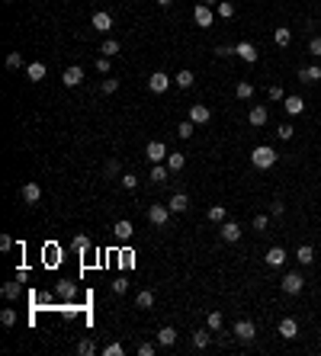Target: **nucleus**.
I'll return each instance as SVG.
<instances>
[{
	"label": "nucleus",
	"mask_w": 321,
	"mask_h": 356,
	"mask_svg": "<svg viewBox=\"0 0 321 356\" xmlns=\"http://www.w3.org/2000/svg\"><path fill=\"white\" fill-rule=\"evenodd\" d=\"M250 164H254L257 170H270L273 164H276V151H273L270 145H260V148L250 151Z\"/></svg>",
	"instance_id": "f257e3e1"
},
{
	"label": "nucleus",
	"mask_w": 321,
	"mask_h": 356,
	"mask_svg": "<svg viewBox=\"0 0 321 356\" xmlns=\"http://www.w3.org/2000/svg\"><path fill=\"white\" fill-rule=\"evenodd\" d=\"M170 219V205H148V222L158 225V228H164Z\"/></svg>",
	"instance_id": "f03ea898"
},
{
	"label": "nucleus",
	"mask_w": 321,
	"mask_h": 356,
	"mask_svg": "<svg viewBox=\"0 0 321 356\" xmlns=\"http://www.w3.org/2000/svg\"><path fill=\"white\" fill-rule=\"evenodd\" d=\"M302 286H305L302 273H286V276H283V292H286V295H299Z\"/></svg>",
	"instance_id": "7ed1b4c3"
},
{
	"label": "nucleus",
	"mask_w": 321,
	"mask_h": 356,
	"mask_svg": "<svg viewBox=\"0 0 321 356\" xmlns=\"http://www.w3.org/2000/svg\"><path fill=\"white\" fill-rule=\"evenodd\" d=\"M167 87H170V77L164 74V71H154V74L148 77V90H151V93H164Z\"/></svg>",
	"instance_id": "20e7f679"
},
{
	"label": "nucleus",
	"mask_w": 321,
	"mask_h": 356,
	"mask_svg": "<svg viewBox=\"0 0 321 356\" xmlns=\"http://www.w3.org/2000/svg\"><path fill=\"white\" fill-rule=\"evenodd\" d=\"M235 337H238V340H254V337H257L254 321H244V318H241L238 324H235Z\"/></svg>",
	"instance_id": "39448f33"
},
{
	"label": "nucleus",
	"mask_w": 321,
	"mask_h": 356,
	"mask_svg": "<svg viewBox=\"0 0 321 356\" xmlns=\"http://www.w3.org/2000/svg\"><path fill=\"white\" fill-rule=\"evenodd\" d=\"M112 234H116V238H119V241H122V244H125V241H132L135 228H132V222H129V219H119L116 225H112Z\"/></svg>",
	"instance_id": "423d86ee"
},
{
	"label": "nucleus",
	"mask_w": 321,
	"mask_h": 356,
	"mask_svg": "<svg viewBox=\"0 0 321 356\" xmlns=\"http://www.w3.org/2000/svg\"><path fill=\"white\" fill-rule=\"evenodd\" d=\"M193 20H196V26H203V29H209L215 16H212V10H209V7H206V4H196V10H193Z\"/></svg>",
	"instance_id": "0eeeda50"
},
{
	"label": "nucleus",
	"mask_w": 321,
	"mask_h": 356,
	"mask_svg": "<svg viewBox=\"0 0 321 356\" xmlns=\"http://www.w3.org/2000/svg\"><path fill=\"white\" fill-rule=\"evenodd\" d=\"M212 119V112L209 106H203V103H196V106H189V122H196V125H206Z\"/></svg>",
	"instance_id": "6e6552de"
},
{
	"label": "nucleus",
	"mask_w": 321,
	"mask_h": 356,
	"mask_svg": "<svg viewBox=\"0 0 321 356\" xmlns=\"http://www.w3.org/2000/svg\"><path fill=\"white\" fill-rule=\"evenodd\" d=\"M61 81H65V87H81V84H84V67L71 64V67L61 74Z\"/></svg>",
	"instance_id": "1a4fd4ad"
},
{
	"label": "nucleus",
	"mask_w": 321,
	"mask_h": 356,
	"mask_svg": "<svg viewBox=\"0 0 321 356\" xmlns=\"http://www.w3.org/2000/svg\"><path fill=\"white\" fill-rule=\"evenodd\" d=\"M145 154H148V161H151V164H161L170 151L164 148V141H148V151H145Z\"/></svg>",
	"instance_id": "9d476101"
},
{
	"label": "nucleus",
	"mask_w": 321,
	"mask_h": 356,
	"mask_svg": "<svg viewBox=\"0 0 321 356\" xmlns=\"http://www.w3.org/2000/svg\"><path fill=\"white\" fill-rule=\"evenodd\" d=\"M90 23H93V29H97V32H109V29H112V16H109L106 10H97Z\"/></svg>",
	"instance_id": "9b49d317"
},
{
	"label": "nucleus",
	"mask_w": 321,
	"mask_h": 356,
	"mask_svg": "<svg viewBox=\"0 0 321 356\" xmlns=\"http://www.w3.org/2000/svg\"><path fill=\"white\" fill-rule=\"evenodd\" d=\"M238 238H241V225H238V222H222V241L235 244Z\"/></svg>",
	"instance_id": "f8f14e48"
},
{
	"label": "nucleus",
	"mask_w": 321,
	"mask_h": 356,
	"mask_svg": "<svg viewBox=\"0 0 321 356\" xmlns=\"http://www.w3.org/2000/svg\"><path fill=\"white\" fill-rule=\"evenodd\" d=\"M235 51H238V58H244L247 64H254V61H257V48L250 45V42H238Z\"/></svg>",
	"instance_id": "ddd939ff"
},
{
	"label": "nucleus",
	"mask_w": 321,
	"mask_h": 356,
	"mask_svg": "<svg viewBox=\"0 0 321 356\" xmlns=\"http://www.w3.org/2000/svg\"><path fill=\"white\" fill-rule=\"evenodd\" d=\"M296 334H299V324H296L292 318H283V321H280V337H283V340H292Z\"/></svg>",
	"instance_id": "4468645a"
},
{
	"label": "nucleus",
	"mask_w": 321,
	"mask_h": 356,
	"mask_svg": "<svg viewBox=\"0 0 321 356\" xmlns=\"http://www.w3.org/2000/svg\"><path fill=\"white\" fill-rule=\"evenodd\" d=\"M299 81H305V84H318V81H321V67H318V64L302 67V71H299Z\"/></svg>",
	"instance_id": "2eb2a0df"
},
{
	"label": "nucleus",
	"mask_w": 321,
	"mask_h": 356,
	"mask_svg": "<svg viewBox=\"0 0 321 356\" xmlns=\"http://www.w3.org/2000/svg\"><path fill=\"white\" fill-rule=\"evenodd\" d=\"M264 260H267V266H283V263H286V250H283V247H270Z\"/></svg>",
	"instance_id": "dca6fc26"
},
{
	"label": "nucleus",
	"mask_w": 321,
	"mask_h": 356,
	"mask_svg": "<svg viewBox=\"0 0 321 356\" xmlns=\"http://www.w3.org/2000/svg\"><path fill=\"white\" fill-rule=\"evenodd\" d=\"M167 205H170V212H186L189 209V199H186V193H173Z\"/></svg>",
	"instance_id": "f3484780"
},
{
	"label": "nucleus",
	"mask_w": 321,
	"mask_h": 356,
	"mask_svg": "<svg viewBox=\"0 0 321 356\" xmlns=\"http://www.w3.org/2000/svg\"><path fill=\"white\" fill-rule=\"evenodd\" d=\"M273 42H276L280 48H286V45H289V42H292V32H289V26H276V32H273Z\"/></svg>",
	"instance_id": "a211bd4d"
},
{
	"label": "nucleus",
	"mask_w": 321,
	"mask_h": 356,
	"mask_svg": "<svg viewBox=\"0 0 321 356\" xmlns=\"http://www.w3.org/2000/svg\"><path fill=\"white\" fill-rule=\"evenodd\" d=\"M26 77H29L32 84H39L42 77H45V64H42V61H32L29 67H26Z\"/></svg>",
	"instance_id": "6ab92c4d"
},
{
	"label": "nucleus",
	"mask_w": 321,
	"mask_h": 356,
	"mask_svg": "<svg viewBox=\"0 0 321 356\" xmlns=\"http://www.w3.org/2000/svg\"><path fill=\"white\" fill-rule=\"evenodd\" d=\"M158 343L161 346H173V343H177V331H173V327H161V331H158Z\"/></svg>",
	"instance_id": "aec40b11"
},
{
	"label": "nucleus",
	"mask_w": 321,
	"mask_h": 356,
	"mask_svg": "<svg viewBox=\"0 0 321 356\" xmlns=\"http://www.w3.org/2000/svg\"><path fill=\"white\" fill-rule=\"evenodd\" d=\"M119 51H122V45H119L116 39H106V42L100 45V55H106V58H116Z\"/></svg>",
	"instance_id": "412c9836"
},
{
	"label": "nucleus",
	"mask_w": 321,
	"mask_h": 356,
	"mask_svg": "<svg viewBox=\"0 0 321 356\" xmlns=\"http://www.w3.org/2000/svg\"><path fill=\"white\" fill-rule=\"evenodd\" d=\"M247 119H250V125H264L267 122V106H250Z\"/></svg>",
	"instance_id": "4be33fe9"
},
{
	"label": "nucleus",
	"mask_w": 321,
	"mask_h": 356,
	"mask_svg": "<svg viewBox=\"0 0 321 356\" xmlns=\"http://www.w3.org/2000/svg\"><path fill=\"white\" fill-rule=\"evenodd\" d=\"M167 167H170V173H180V170L186 167V158L173 151V154H167Z\"/></svg>",
	"instance_id": "5701e85b"
},
{
	"label": "nucleus",
	"mask_w": 321,
	"mask_h": 356,
	"mask_svg": "<svg viewBox=\"0 0 321 356\" xmlns=\"http://www.w3.org/2000/svg\"><path fill=\"white\" fill-rule=\"evenodd\" d=\"M23 199H26V202H39V199H42L39 183H26V186H23Z\"/></svg>",
	"instance_id": "b1692460"
},
{
	"label": "nucleus",
	"mask_w": 321,
	"mask_h": 356,
	"mask_svg": "<svg viewBox=\"0 0 321 356\" xmlns=\"http://www.w3.org/2000/svg\"><path fill=\"white\" fill-rule=\"evenodd\" d=\"M20 292H23V279H13V282H7L4 286V299H20Z\"/></svg>",
	"instance_id": "393cba45"
},
{
	"label": "nucleus",
	"mask_w": 321,
	"mask_h": 356,
	"mask_svg": "<svg viewBox=\"0 0 321 356\" xmlns=\"http://www.w3.org/2000/svg\"><path fill=\"white\" fill-rule=\"evenodd\" d=\"M296 260H299L302 266H308L311 260H315V250H311V244H302V247L296 250Z\"/></svg>",
	"instance_id": "a878e982"
},
{
	"label": "nucleus",
	"mask_w": 321,
	"mask_h": 356,
	"mask_svg": "<svg viewBox=\"0 0 321 356\" xmlns=\"http://www.w3.org/2000/svg\"><path fill=\"white\" fill-rule=\"evenodd\" d=\"M71 247H74V254H87V250H90V238H87V234H74Z\"/></svg>",
	"instance_id": "bb28decb"
},
{
	"label": "nucleus",
	"mask_w": 321,
	"mask_h": 356,
	"mask_svg": "<svg viewBox=\"0 0 321 356\" xmlns=\"http://www.w3.org/2000/svg\"><path fill=\"white\" fill-rule=\"evenodd\" d=\"M302 109H305V103H302V97H286V112H289V116H299Z\"/></svg>",
	"instance_id": "cd10ccee"
},
{
	"label": "nucleus",
	"mask_w": 321,
	"mask_h": 356,
	"mask_svg": "<svg viewBox=\"0 0 321 356\" xmlns=\"http://www.w3.org/2000/svg\"><path fill=\"white\" fill-rule=\"evenodd\" d=\"M135 305H138V308H151V305H154V292H151V289L138 292V295H135Z\"/></svg>",
	"instance_id": "c85d7f7f"
},
{
	"label": "nucleus",
	"mask_w": 321,
	"mask_h": 356,
	"mask_svg": "<svg viewBox=\"0 0 321 356\" xmlns=\"http://www.w3.org/2000/svg\"><path fill=\"white\" fill-rule=\"evenodd\" d=\"M206 324H209V331H222V327H225V318H222V311H209Z\"/></svg>",
	"instance_id": "c756f323"
},
{
	"label": "nucleus",
	"mask_w": 321,
	"mask_h": 356,
	"mask_svg": "<svg viewBox=\"0 0 321 356\" xmlns=\"http://www.w3.org/2000/svg\"><path fill=\"white\" fill-rule=\"evenodd\" d=\"M74 282H58L55 286V295H58V299H74Z\"/></svg>",
	"instance_id": "7c9ffc66"
},
{
	"label": "nucleus",
	"mask_w": 321,
	"mask_h": 356,
	"mask_svg": "<svg viewBox=\"0 0 321 356\" xmlns=\"http://www.w3.org/2000/svg\"><path fill=\"white\" fill-rule=\"evenodd\" d=\"M235 93H238V100H250V97H254V84L241 81V84L235 87Z\"/></svg>",
	"instance_id": "2f4dec72"
},
{
	"label": "nucleus",
	"mask_w": 321,
	"mask_h": 356,
	"mask_svg": "<svg viewBox=\"0 0 321 356\" xmlns=\"http://www.w3.org/2000/svg\"><path fill=\"white\" fill-rule=\"evenodd\" d=\"M173 81H177V87H183V90H186V87H193L196 74H193V71H180L177 77H173Z\"/></svg>",
	"instance_id": "473e14b6"
},
{
	"label": "nucleus",
	"mask_w": 321,
	"mask_h": 356,
	"mask_svg": "<svg viewBox=\"0 0 321 356\" xmlns=\"http://www.w3.org/2000/svg\"><path fill=\"white\" fill-rule=\"evenodd\" d=\"M209 340H212V337L206 334V331H196V334H193V346H196V350H206V346H209Z\"/></svg>",
	"instance_id": "72a5a7b5"
},
{
	"label": "nucleus",
	"mask_w": 321,
	"mask_h": 356,
	"mask_svg": "<svg viewBox=\"0 0 321 356\" xmlns=\"http://www.w3.org/2000/svg\"><path fill=\"white\" fill-rule=\"evenodd\" d=\"M0 324H4V327H13V324H16V311H13V308H4V311H0Z\"/></svg>",
	"instance_id": "f704fd0d"
},
{
	"label": "nucleus",
	"mask_w": 321,
	"mask_h": 356,
	"mask_svg": "<svg viewBox=\"0 0 321 356\" xmlns=\"http://www.w3.org/2000/svg\"><path fill=\"white\" fill-rule=\"evenodd\" d=\"M167 173H170V167H161V164H158V167L151 170V183H164V180H167Z\"/></svg>",
	"instance_id": "c9c22d12"
},
{
	"label": "nucleus",
	"mask_w": 321,
	"mask_h": 356,
	"mask_svg": "<svg viewBox=\"0 0 321 356\" xmlns=\"http://www.w3.org/2000/svg\"><path fill=\"white\" fill-rule=\"evenodd\" d=\"M77 353H81V356H93V353H97V343H93V340H81V343H77Z\"/></svg>",
	"instance_id": "e433bc0d"
},
{
	"label": "nucleus",
	"mask_w": 321,
	"mask_h": 356,
	"mask_svg": "<svg viewBox=\"0 0 321 356\" xmlns=\"http://www.w3.org/2000/svg\"><path fill=\"white\" fill-rule=\"evenodd\" d=\"M219 16H222V20H231V16H235V4L222 0V4H219Z\"/></svg>",
	"instance_id": "4c0bfd02"
},
{
	"label": "nucleus",
	"mask_w": 321,
	"mask_h": 356,
	"mask_svg": "<svg viewBox=\"0 0 321 356\" xmlns=\"http://www.w3.org/2000/svg\"><path fill=\"white\" fill-rule=\"evenodd\" d=\"M7 67H10V71L23 67V55H20V51H10V55H7Z\"/></svg>",
	"instance_id": "58836bf2"
},
{
	"label": "nucleus",
	"mask_w": 321,
	"mask_h": 356,
	"mask_svg": "<svg viewBox=\"0 0 321 356\" xmlns=\"http://www.w3.org/2000/svg\"><path fill=\"white\" fill-rule=\"evenodd\" d=\"M193 128H196V122H189V119H186V122L177 125V135H180V138H189V135H193Z\"/></svg>",
	"instance_id": "ea45409f"
},
{
	"label": "nucleus",
	"mask_w": 321,
	"mask_h": 356,
	"mask_svg": "<svg viewBox=\"0 0 321 356\" xmlns=\"http://www.w3.org/2000/svg\"><path fill=\"white\" fill-rule=\"evenodd\" d=\"M119 263H122V270H132V266H135V254H132V250H122Z\"/></svg>",
	"instance_id": "a19ab883"
},
{
	"label": "nucleus",
	"mask_w": 321,
	"mask_h": 356,
	"mask_svg": "<svg viewBox=\"0 0 321 356\" xmlns=\"http://www.w3.org/2000/svg\"><path fill=\"white\" fill-rule=\"evenodd\" d=\"M292 132H296V128H292L289 122H283L280 128H276V135H280V138H283V141H289V138H292Z\"/></svg>",
	"instance_id": "79ce46f5"
},
{
	"label": "nucleus",
	"mask_w": 321,
	"mask_h": 356,
	"mask_svg": "<svg viewBox=\"0 0 321 356\" xmlns=\"http://www.w3.org/2000/svg\"><path fill=\"white\" fill-rule=\"evenodd\" d=\"M209 219H212V222H225V205H212V209H209Z\"/></svg>",
	"instance_id": "37998d69"
},
{
	"label": "nucleus",
	"mask_w": 321,
	"mask_h": 356,
	"mask_svg": "<svg viewBox=\"0 0 321 356\" xmlns=\"http://www.w3.org/2000/svg\"><path fill=\"white\" fill-rule=\"evenodd\" d=\"M119 90V81L116 77H106V81H103V93H116Z\"/></svg>",
	"instance_id": "c03bdc74"
},
{
	"label": "nucleus",
	"mask_w": 321,
	"mask_h": 356,
	"mask_svg": "<svg viewBox=\"0 0 321 356\" xmlns=\"http://www.w3.org/2000/svg\"><path fill=\"white\" fill-rule=\"evenodd\" d=\"M215 55H219V58H231V55H238V51H235V45H219V48H215Z\"/></svg>",
	"instance_id": "a18cd8bd"
},
{
	"label": "nucleus",
	"mask_w": 321,
	"mask_h": 356,
	"mask_svg": "<svg viewBox=\"0 0 321 356\" xmlns=\"http://www.w3.org/2000/svg\"><path fill=\"white\" fill-rule=\"evenodd\" d=\"M270 100H273V103L286 100V93H283V87H280V84H273V87H270Z\"/></svg>",
	"instance_id": "49530a36"
},
{
	"label": "nucleus",
	"mask_w": 321,
	"mask_h": 356,
	"mask_svg": "<svg viewBox=\"0 0 321 356\" xmlns=\"http://www.w3.org/2000/svg\"><path fill=\"white\" fill-rule=\"evenodd\" d=\"M122 186L125 189H135L138 186V177H135V173H122Z\"/></svg>",
	"instance_id": "de8ad7c7"
},
{
	"label": "nucleus",
	"mask_w": 321,
	"mask_h": 356,
	"mask_svg": "<svg viewBox=\"0 0 321 356\" xmlns=\"http://www.w3.org/2000/svg\"><path fill=\"white\" fill-rule=\"evenodd\" d=\"M308 51H311L315 58H321V36H315V39L308 42Z\"/></svg>",
	"instance_id": "09e8293b"
},
{
	"label": "nucleus",
	"mask_w": 321,
	"mask_h": 356,
	"mask_svg": "<svg viewBox=\"0 0 321 356\" xmlns=\"http://www.w3.org/2000/svg\"><path fill=\"white\" fill-rule=\"evenodd\" d=\"M122 353V343H109V346H103V356H119Z\"/></svg>",
	"instance_id": "8fccbe9b"
},
{
	"label": "nucleus",
	"mask_w": 321,
	"mask_h": 356,
	"mask_svg": "<svg viewBox=\"0 0 321 356\" xmlns=\"http://www.w3.org/2000/svg\"><path fill=\"white\" fill-rule=\"evenodd\" d=\"M97 71H100V74H109V58H106V55L97 58Z\"/></svg>",
	"instance_id": "3c124183"
},
{
	"label": "nucleus",
	"mask_w": 321,
	"mask_h": 356,
	"mask_svg": "<svg viewBox=\"0 0 321 356\" xmlns=\"http://www.w3.org/2000/svg\"><path fill=\"white\" fill-rule=\"evenodd\" d=\"M267 225H270V219H267V215H257V219H254V231H267Z\"/></svg>",
	"instance_id": "603ef678"
},
{
	"label": "nucleus",
	"mask_w": 321,
	"mask_h": 356,
	"mask_svg": "<svg viewBox=\"0 0 321 356\" xmlns=\"http://www.w3.org/2000/svg\"><path fill=\"white\" fill-rule=\"evenodd\" d=\"M125 289H129V282H125V276H119V279H116V282H112V292H119V295H122Z\"/></svg>",
	"instance_id": "864d4df0"
},
{
	"label": "nucleus",
	"mask_w": 321,
	"mask_h": 356,
	"mask_svg": "<svg viewBox=\"0 0 321 356\" xmlns=\"http://www.w3.org/2000/svg\"><path fill=\"white\" fill-rule=\"evenodd\" d=\"M138 356H154V343H138Z\"/></svg>",
	"instance_id": "5fc2aeb1"
},
{
	"label": "nucleus",
	"mask_w": 321,
	"mask_h": 356,
	"mask_svg": "<svg viewBox=\"0 0 321 356\" xmlns=\"http://www.w3.org/2000/svg\"><path fill=\"white\" fill-rule=\"evenodd\" d=\"M13 247V238L10 234H0V250H10Z\"/></svg>",
	"instance_id": "6e6d98bb"
},
{
	"label": "nucleus",
	"mask_w": 321,
	"mask_h": 356,
	"mask_svg": "<svg viewBox=\"0 0 321 356\" xmlns=\"http://www.w3.org/2000/svg\"><path fill=\"white\" fill-rule=\"evenodd\" d=\"M106 177H119V164H116V161L106 164Z\"/></svg>",
	"instance_id": "4d7b16f0"
},
{
	"label": "nucleus",
	"mask_w": 321,
	"mask_h": 356,
	"mask_svg": "<svg viewBox=\"0 0 321 356\" xmlns=\"http://www.w3.org/2000/svg\"><path fill=\"white\" fill-rule=\"evenodd\" d=\"M283 209H286V205H283V202H273V205H270V212L276 215V219H280V215H283Z\"/></svg>",
	"instance_id": "13d9d810"
},
{
	"label": "nucleus",
	"mask_w": 321,
	"mask_h": 356,
	"mask_svg": "<svg viewBox=\"0 0 321 356\" xmlns=\"http://www.w3.org/2000/svg\"><path fill=\"white\" fill-rule=\"evenodd\" d=\"M16 279L26 282V279H29V270H26V266H20V270H16Z\"/></svg>",
	"instance_id": "bf43d9fd"
},
{
	"label": "nucleus",
	"mask_w": 321,
	"mask_h": 356,
	"mask_svg": "<svg viewBox=\"0 0 321 356\" xmlns=\"http://www.w3.org/2000/svg\"><path fill=\"white\" fill-rule=\"evenodd\" d=\"M158 4H161V7H170V4H173V0H158Z\"/></svg>",
	"instance_id": "052dcab7"
},
{
	"label": "nucleus",
	"mask_w": 321,
	"mask_h": 356,
	"mask_svg": "<svg viewBox=\"0 0 321 356\" xmlns=\"http://www.w3.org/2000/svg\"><path fill=\"white\" fill-rule=\"evenodd\" d=\"M199 4H206V7H212V4H215V0H199Z\"/></svg>",
	"instance_id": "680f3d73"
}]
</instances>
